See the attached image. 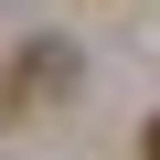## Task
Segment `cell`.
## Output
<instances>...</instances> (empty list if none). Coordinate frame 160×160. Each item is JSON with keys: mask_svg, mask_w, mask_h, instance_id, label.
<instances>
[{"mask_svg": "<svg viewBox=\"0 0 160 160\" xmlns=\"http://www.w3.org/2000/svg\"><path fill=\"white\" fill-rule=\"evenodd\" d=\"M64 86H75V43H22V64L0 75V107L11 118H43Z\"/></svg>", "mask_w": 160, "mask_h": 160, "instance_id": "6da1fadb", "label": "cell"}, {"mask_svg": "<svg viewBox=\"0 0 160 160\" xmlns=\"http://www.w3.org/2000/svg\"><path fill=\"white\" fill-rule=\"evenodd\" d=\"M139 149H149V160H160V118H149V128H139Z\"/></svg>", "mask_w": 160, "mask_h": 160, "instance_id": "7a4b0ae2", "label": "cell"}]
</instances>
